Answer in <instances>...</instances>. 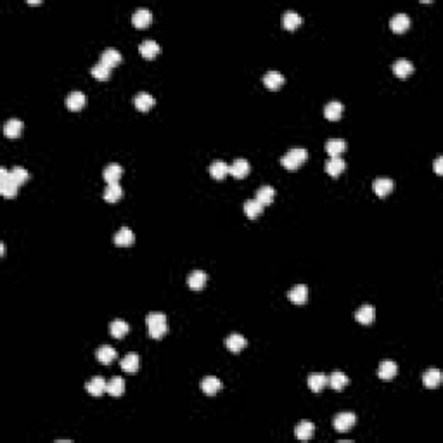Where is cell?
<instances>
[{
	"mask_svg": "<svg viewBox=\"0 0 443 443\" xmlns=\"http://www.w3.org/2000/svg\"><path fill=\"white\" fill-rule=\"evenodd\" d=\"M145 324L149 329V336L153 339H161L168 332V319L161 312H151L145 317Z\"/></svg>",
	"mask_w": 443,
	"mask_h": 443,
	"instance_id": "1",
	"label": "cell"
},
{
	"mask_svg": "<svg viewBox=\"0 0 443 443\" xmlns=\"http://www.w3.org/2000/svg\"><path fill=\"white\" fill-rule=\"evenodd\" d=\"M18 187L19 185L12 180L9 172H7L6 168L0 170V192H2L4 198H6V199L16 198V196H18Z\"/></svg>",
	"mask_w": 443,
	"mask_h": 443,
	"instance_id": "2",
	"label": "cell"
},
{
	"mask_svg": "<svg viewBox=\"0 0 443 443\" xmlns=\"http://www.w3.org/2000/svg\"><path fill=\"white\" fill-rule=\"evenodd\" d=\"M355 422H357V417L353 412H341L334 417L332 424H334V429L338 433H347L355 426Z\"/></svg>",
	"mask_w": 443,
	"mask_h": 443,
	"instance_id": "3",
	"label": "cell"
},
{
	"mask_svg": "<svg viewBox=\"0 0 443 443\" xmlns=\"http://www.w3.org/2000/svg\"><path fill=\"white\" fill-rule=\"evenodd\" d=\"M206 282H208V275H206V272H203V270L190 272L189 277H187V284H189V287L192 291H201L203 287L206 286Z\"/></svg>",
	"mask_w": 443,
	"mask_h": 443,
	"instance_id": "4",
	"label": "cell"
},
{
	"mask_svg": "<svg viewBox=\"0 0 443 443\" xmlns=\"http://www.w3.org/2000/svg\"><path fill=\"white\" fill-rule=\"evenodd\" d=\"M374 192H376L377 198H386L388 194H391L393 187H395V184H393L391 178H386V177H381V178H376L374 180Z\"/></svg>",
	"mask_w": 443,
	"mask_h": 443,
	"instance_id": "5",
	"label": "cell"
},
{
	"mask_svg": "<svg viewBox=\"0 0 443 443\" xmlns=\"http://www.w3.org/2000/svg\"><path fill=\"white\" fill-rule=\"evenodd\" d=\"M133 104H135V108L139 109V111L142 113H147L149 109L154 108V104H156V99L151 95V93H145V92H139L135 97H133Z\"/></svg>",
	"mask_w": 443,
	"mask_h": 443,
	"instance_id": "6",
	"label": "cell"
},
{
	"mask_svg": "<svg viewBox=\"0 0 443 443\" xmlns=\"http://www.w3.org/2000/svg\"><path fill=\"white\" fill-rule=\"evenodd\" d=\"M251 166H250V161H246L244 158H239V160H235L232 165L229 166V173L235 178H244L248 177V173H250Z\"/></svg>",
	"mask_w": 443,
	"mask_h": 443,
	"instance_id": "7",
	"label": "cell"
},
{
	"mask_svg": "<svg viewBox=\"0 0 443 443\" xmlns=\"http://www.w3.org/2000/svg\"><path fill=\"white\" fill-rule=\"evenodd\" d=\"M132 23L135 28L144 30V28H147L153 23V14L147 9H137L132 16Z\"/></svg>",
	"mask_w": 443,
	"mask_h": 443,
	"instance_id": "8",
	"label": "cell"
},
{
	"mask_svg": "<svg viewBox=\"0 0 443 443\" xmlns=\"http://www.w3.org/2000/svg\"><path fill=\"white\" fill-rule=\"evenodd\" d=\"M101 64H104L106 68H109V70H113V68H116L118 64L121 63V54L116 51V48H106V51L103 52V56H101Z\"/></svg>",
	"mask_w": 443,
	"mask_h": 443,
	"instance_id": "9",
	"label": "cell"
},
{
	"mask_svg": "<svg viewBox=\"0 0 443 443\" xmlns=\"http://www.w3.org/2000/svg\"><path fill=\"white\" fill-rule=\"evenodd\" d=\"M393 73H395V76H398V78H407V76H410L414 73V64L410 63L409 59H398L395 64H393Z\"/></svg>",
	"mask_w": 443,
	"mask_h": 443,
	"instance_id": "10",
	"label": "cell"
},
{
	"mask_svg": "<svg viewBox=\"0 0 443 443\" xmlns=\"http://www.w3.org/2000/svg\"><path fill=\"white\" fill-rule=\"evenodd\" d=\"M263 85L268 88V90H279L284 85V75L279 71H268L263 76Z\"/></svg>",
	"mask_w": 443,
	"mask_h": 443,
	"instance_id": "11",
	"label": "cell"
},
{
	"mask_svg": "<svg viewBox=\"0 0 443 443\" xmlns=\"http://www.w3.org/2000/svg\"><path fill=\"white\" fill-rule=\"evenodd\" d=\"M398 372V365L393 360H383L379 364V369H377V376L384 381H389L397 376Z\"/></svg>",
	"mask_w": 443,
	"mask_h": 443,
	"instance_id": "12",
	"label": "cell"
},
{
	"mask_svg": "<svg viewBox=\"0 0 443 443\" xmlns=\"http://www.w3.org/2000/svg\"><path fill=\"white\" fill-rule=\"evenodd\" d=\"M106 388H108V383H106V379L101 376L92 377V379L85 384V389H87L92 397H101L106 391Z\"/></svg>",
	"mask_w": 443,
	"mask_h": 443,
	"instance_id": "13",
	"label": "cell"
},
{
	"mask_svg": "<svg viewBox=\"0 0 443 443\" xmlns=\"http://www.w3.org/2000/svg\"><path fill=\"white\" fill-rule=\"evenodd\" d=\"M314 433H315V426H314V422H310V421H302L294 428L296 438H298V440H302V441L310 440V438L314 436Z\"/></svg>",
	"mask_w": 443,
	"mask_h": 443,
	"instance_id": "14",
	"label": "cell"
},
{
	"mask_svg": "<svg viewBox=\"0 0 443 443\" xmlns=\"http://www.w3.org/2000/svg\"><path fill=\"white\" fill-rule=\"evenodd\" d=\"M85 104H87V97L83 92H71L66 97V106L70 111H80L85 108Z\"/></svg>",
	"mask_w": 443,
	"mask_h": 443,
	"instance_id": "15",
	"label": "cell"
},
{
	"mask_svg": "<svg viewBox=\"0 0 443 443\" xmlns=\"http://www.w3.org/2000/svg\"><path fill=\"white\" fill-rule=\"evenodd\" d=\"M287 298L296 305H305L308 300V287L305 284H298V286H294L287 292Z\"/></svg>",
	"mask_w": 443,
	"mask_h": 443,
	"instance_id": "16",
	"label": "cell"
},
{
	"mask_svg": "<svg viewBox=\"0 0 443 443\" xmlns=\"http://www.w3.org/2000/svg\"><path fill=\"white\" fill-rule=\"evenodd\" d=\"M329 384V377L326 374H310L308 376V388L314 393H320Z\"/></svg>",
	"mask_w": 443,
	"mask_h": 443,
	"instance_id": "17",
	"label": "cell"
},
{
	"mask_svg": "<svg viewBox=\"0 0 443 443\" xmlns=\"http://www.w3.org/2000/svg\"><path fill=\"white\" fill-rule=\"evenodd\" d=\"M133 241H135V235H133V232L128 229V227H123V229H120L115 234V244L120 246V248L132 246Z\"/></svg>",
	"mask_w": 443,
	"mask_h": 443,
	"instance_id": "18",
	"label": "cell"
},
{
	"mask_svg": "<svg viewBox=\"0 0 443 443\" xmlns=\"http://www.w3.org/2000/svg\"><path fill=\"white\" fill-rule=\"evenodd\" d=\"M120 365L125 372L133 374L140 369V357L137 355V353H128V355L123 357V360L120 362Z\"/></svg>",
	"mask_w": 443,
	"mask_h": 443,
	"instance_id": "19",
	"label": "cell"
},
{
	"mask_svg": "<svg viewBox=\"0 0 443 443\" xmlns=\"http://www.w3.org/2000/svg\"><path fill=\"white\" fill-rule=\"evenodd\" d=\"M410 26V19L407 14H397L391 18V21H389V28H391V31H395V33H405V31L409 30Z\"/></svg>",
	"mask_w": 443,
	"mask_h": 443,
	"instance_id": "20",
	"label": "cell"
},
{
	"mask_svg": "<svg viewBox=\"0 0 443 443\" xmlns=\"http://www.w3.org/2000/svg\"><path fill=\"white\" fill-rule=\"evenodd\" d=\"M374 317H376V310H374V307H371V305H364V307H360L359 310H357V314H355L357 322L364 324V326L372 324Z\"/></svg>",
	"mask_w": 443,
	"mask_h": 443,
	"instance_id": "21",
	"label": "cell"
},
{
	"mask_svg": "<svg viewBox=\"0 0 443 443\" xmlns=\"http://www.w3.org/2000/svg\"><path fill=\"white\" fill-rule=\"evenodd\" d=\"M201 389L206 393V395H217L218 391L222 389V381L215 376H208L201 381Z\"/></svg>",
	"mask_w": 443,
	"mask_h": 443,
	"instance_id": "22",
	"label": "cell"
},
{
	"mask_svg": "<svg viewBox=\"0 0 443 443\" xmlns=\"http://www.w3.org/2000/svg\"><path fill=\"white\" fill-rule=\"evenodd\" d=\"M140 51V56L144 59H154L158 54H160V45H158V42H154V40H144V42L140 43L139 47Z\"/></svg>",
	"mask_w": 443,
	"mask_h": 443,
	"instance_id": "23",
	"label": "cell"
},
{
	"mask_svg": "<svg viewBox=\"0 0 443 443\" xmlns=\"http://www.w3.org/2000/svg\"><path fill=\"white\" fill-rule=\"evenodd\" d=\"M347 168V163L343 161V158H329L326 161V172L331 177H338L344 172Z\"/></svg>",
	"mask_w": 443,
	"mask_h": 443,
	"instance_id": "24",
	"label": "cell"
},
{
	"mask_svg": "<svg viewBox=\"0 0 443 443\" xmlns=\"http://www.w3.org/2000/svg\"><path fill=\"white\" fill-rule=\"evenodd\" d=\"M103 175H104V180L108 182V184H116V182L120 180V177L123 175V168H121L118 163H109L108 166H106Z\"/></svg>",
	"mask_w": 443,
	"mask_h": 443,
	"instance_id": "25",
	"label": "cell"
},
{
	"mask_svg": "<svg viewBox=\"0 0 443 443\" xmlns=\"http://www.w3.org/2000/svg\"><path fill=\"white\" fill-rule=\"evenodd\" d=\"M116 355H118V353H116L115 348L108 347V344H103V347H101L99 350H97V353H95L97 360H99L101 364H104V365L113 364V362L116 360Z\"/></svg>",
	"mask_w": 443,
	"mask_h": 443,
	"instance_id": "26",
	"label": "cell"
},
{
	"mask_svg": "<svg viewBox=\"0 0 443 443\" xmlns=\"http://www.w3.org/2000/svg\"><path fill=\"white\" fill-rule=\"evenodd\" d=\"M21 132H23V121L21 120L12 118V120H9L6 125H4V133H6V137H9V139H18V137L21 135Z\"/></svg>",
	"mask_w": 443,
	"mask_h": 443,
	"instance_id": "27",
	"label": "cell"
},
{
	"mask_svg": "<svg viewBox=\"0 0 443 443\" xmlns=\"http://www.w3.org/2000/svg\"><path fill=\"white\" fill-rule=\"evenodd\" d=\"M274 198H275V189L272 185H263L260 187V189L257 190V201L262 203L263 206H268L274 203Z\"/></svg>",
	"mask_w": 443,
	"mask_h": 443,
	"instance_id": "28",
	"label": "cell"
},
{
	"mask_svg": "<svg viewBox=\"0 0 443 443\" xmlns=\"http://www.w3.org/2000/svg\"><path fill=\"white\" fill-rule=\"evenodd\" d=\"M441 379L443 376L438 369H429V371L422 374V383H424L426 388H436V386H440Z\"/></svg>",
	"mask_w": 443,
	"mask_h": 443,
	"instance_id": "29",
	"label": "cell"
},
{
	"mask_svg": "<svg viewBox=\"0 0 443 443\" xmlns=\"http://www.w3.org/2000/svg\"><path fill=\"white\" fill-rule=\"evenodd\" d=\"M210 175L215 178V180H223L227 175H229V165L225 161H213L210 166Z\"/></svg>",
	"mask_w": 443,
	"mask_h": 443,
	"instance_id": "30",
	"label": "cell"
},
{
	"mask_svg": "<svg viewBox=\"0 0 443 443\" xmlns=\"http://www.w3.org/2000/svg\"><path fill=\"white\" fill-rule=\"evenodd\" d=\"M128 331H130V326L125 320H113V322L109 324V332H111V336L116 339L125 338V336L128 334Z\"/></svg>",
	"mask_w": 443,
	"mask_h": 443,
	"instance_id": "31",
	"label": "cell"
},
{
	"mask_svg": "<svg viewBox=\"0 0 443 443\" xmlns=\"http://www.w3.org/2000/svg\"><path fill=\"white\" fill-rule=\"evenodd\" d=\"M341 115H343V104L338 103V101H332V103H329L326 108H324V116H326L329 121H338Z\"/></svg>",
	"mask_w": 443,
	"mask_h": 443,
	"instance_id": "32",
	"label": "cell"
},
{
	"mask_svg": "<svg viewBox=\"0 0 443 443\" xmlns=\"http://www.w3.org/2000/svg\"><path fill=\"white\" fill-rule=\"evenodd\" d=\"M263 208H265V206H263L262 203H258L257 199H250V201L244 203V213H246V217L250 218V220L258 218L260 215L263 213Z\"/></svg>",
	"mask_w": 443,
	"mask_h": 443,
	"instance_id": "33",
	"label": "cell"
},
{
	"mask_svg": "<svg viewBox=\"0 0 443 443\" xmlns=\"http://www.w3.org/2000/svg\"><path fill=\"white\" fill-rule=\"evenodd\" d=\"M246 344H248V339L241 334H230L229 338L225 339V347L234 353H239Z\"/></svg>",
	"mask_w": 443,
	"mask_h": 443,
	"instance_id": "34",
	"label": "cell"
},
{
	"mask_svg": "<svg viewBox=\"0 0 443 443\" xmlns=\"http://www.w3.org/2000/svg\"><path fill=\"white\" fill-rule=\"evenodd\" d=\"M302 24V18H300V14H296L294 11H287L284 12L282 16V26L286 28L287 31H294L296 28Z\"/></svg>",
	"mask_w": 443,
	"mask_h": 443,
	"instance_id": "35",
	"label": "cell"
},
{
	"mask_svg": "<svg viewBox=\"0 0 443 443\" xmlns=\"http://www.w3.org/2000/svg\"><path fill=\"white\" fill-rule=\"evenodd\" d=\"M347 149V142L339 139H332L326 144V151L331 158H341V154Z\"/></svg>",
	"mask_w": 443,
	"mask_h": 443,
	"instance_id": "36",
	"label": "cell"
},
{
	"mask_svg": "<svg viewBox=\"0 0 443 443\" xmlns=\"http://www.w3.org/2000/svg\"><path fill=\"white\" fill-rule=\"evenodd\" d=\"M121 196H123V189H121V185L118 184H108V187H106L104 190V199L108 203H116L120 201Z\"/></svg>",
	"mask_w": 443,
	"mask_h": 443,
	"instance_id": "37",
	"label": "cell"
},
{
	"mask_svg": "<svg viewBox=\"0 0 443 443\" xmlns=\"http://www.w3.org/2000/svg\"><path fill=\"white\" fill-rule=\"evenodd\" d=\"M348 383H350V379H348V376L343 372H332L331 377H329V384H331V388L336 389V391H341L343 388H347Z\"/></svg>",
	"mask_w": 443,
	"mask_h": 443,
	"instance_id": "38",
	"label": "cell"
},
{
	"mask_svg": "<svg viewBox=\"0 0 443 443\" xmlns=\"http://www.w3.org/2000/svg\"><path fill=\"white\" fill-rule=\"evenodd\" d=\"M106 391H108L111 397H121L125 393V381L121 379L120 376L113 377V379L108 383V388H106Z\"/></svg>",
	"mask_w": 443,
	"mask_h": 443,
	"instance_id": "39",
	"label": "cell"
},
{
	"mask_svg": "<svg viewBox=\"0 0 443 443\" xmlns=\"http://www.w3.org/2000/svg\"><path fill=\"white\" fill-rule=\"evenodd\" d=\"M9 175H11V178L18 185H23L24 182L30 180V173H28L24 168H21V166H14V168H12L11 172H9Z\"/></svg>",
	"mask_w": 443,
	"mask_h": 443,
	"instance_id": "40",
	"label": "cell"
},
{
	"mask_svg": "<svg viewBox=\"0 0 443 443\" xmlns=\"http://www.w3.org/2000/svg\"><path fill=\"white\" fill-rule=\"evenodd\" d=\"M287 156H289L291 160L300 166V165H303L305 161L308 160V151H307V149H303V147H294V149H289V151H287Z\"/></svg>",
	"mask_w": 443,
	"mask_h": 443,
	"instance_id": "41",
	"label": "cell"
},
{
	"mask_svg": "<svg viewBox=\"0 0 443 443\" xmlns=\"http://www.w3.org/2000/svg\"><path fill=\"white\" fill-rule=\"evenodd\" d=\"M90 73H92L93 78L101 80V82H106V80H109V76H111V70H109V68H106L104 64H101V63H97L95 66L90 70Z\"/></svg>",
	"mask_w": 443,
	"mask_h": 443,
	"instance_id": "42",
	"label": "cell"
},
{
	"mask_svg": "<svg viewBox=\"0 0 443 443\" xmlns=\"http://www.w3.org/2000/svg\"><path fill=\"white\" fill-rule=\"evenodd\" d=\"M441 165H443V158H438V160L434 161V172H436L438 175H441V173H443V168H441Z\"/></svg>",
	"mask_w": 443,
	"mask_h": 443,
	"instance_id": "43",
	"label": "cell"
},
{
	"mask_svg": "<svg viewBox=\"0 0 443 443\" xmlns=\"http://www.w3.org/2000/svg\"><path fill=\"white\" fill-rule=\"evenodd\" d=\"M0 253L6 255V246H4V242H2V244H0Z\"/></svg>",
	"mask_w": 443,
	"mask_h": 443,
	"instance_id": "44",
	"label": "cell"
}]
</instances>
